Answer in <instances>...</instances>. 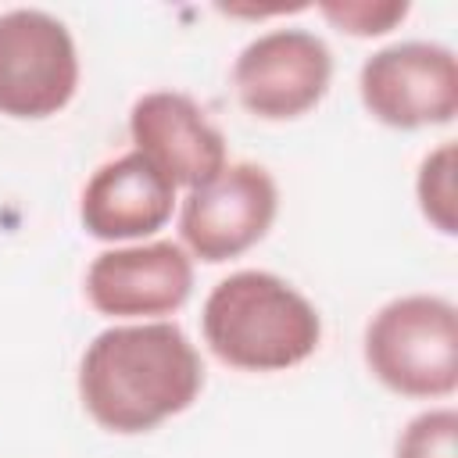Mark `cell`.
Wrapping results in <instances>:
<instances>
[{
	"label": "cell",
	"mask_w": 458,
	"mask_h": 458,
	"mask_svg": "<svg viewBox=\"0 0 458 458\" xmlns=\"http://www.w3.org/2000/svg\"><path fill=\"white\" fill-rule=\"evenodd\" d=\"M204 386L190 336L165 318L97 333L79 361V401L107 433H147L186 411Z\"/></svg>",
	"instance_id": "cell-1"
},
{
	"label": "cell",
	"mask_w": 458,
	"mask_h": 458,
	"mask_svg": "<svg viewBox=\"0 0 458 458\" xmlns=\"http://www.w3.org/2000/svg\"><path fill=\"white\" fill-rule=\"evenodd\" d=\"M211 354L243 372H283L322 344L315 304L276 272L243 268L218 279L200 311Z\"/></svg>",
	"instance_id": "cell-2"
},
{
	"label": "cell",
	"mask_w": 458,
	"mask_h": 458,
	"mask_svg": "<svg viewBox=\"0 0 458 458\" xmlns=\"http://www.w3.org/2000/svg\"><path fill=\"white\" fill-rule=\"evenodd\" d=\"M369 372L401 397L437 401L458 386V311L437 293L386 301L365 326Z\"/></svg>",
	"instance_id": "cell-3"
},
{
	"label": "cell",
	"mask_w": 458,
	"mask_h": 458,
	"mask_svg": "<svg viewBox=\"0 0 458 458\" xmlns=\"http://www.w3.org/2000/svg\"><path fill=\"white\" fill-rule=\"evenodd\" d=\"M79 89V50L61 18L39 7L0 14V114L50 118Z\"/></svg>",
	"instance_id": "cell-4"
},
{
	"label": "cell",
	"mask_w": 458,
	"mask_h": 458,
	"mask_svg": "<svg viewBox=\"0 0 458 458\" xmlns=\"http://www.w3.org/2000/svg\"><path fill=\"white\" fill-rule=\"evenodd\" d=\"M365 111L390 129H433L458 114V61L444 43L404 39L365 57L358 72Z\"/></svg>",
	"instance_id": "cell-5"
},
{
	"label": "cell",
	"mask_w": 458,
	"mask_h": 458,
	"mask_svg": "<svg viewBox=\"0 0 458 458\" xmlns=\"http://www.w3.org/2000/svg\"><path fill=\"white\" fill-rule=\"evenodd\" d=\"M279 186L254 161H229L215 179L186 190L179 208V236L190 258L208 265L240 258L272 229Z\"/></svg>",
	"instance_id": "cell-6"
},
{
	"label": "cell",
	"mask_w": 458,
	"mask_h": 458,
	"mask_svg": "<svg viewBox=\"0 0 458 458\" xmlns=\"http://www.w3.org/2000/svg\"><path fill=\"white\" fill-rule=\"evenodd\" d=\"M333 82V54L308 29H272L250 39L233 61L240 104L265 122L308 114Z\"/></svg>",
	"instance_id": "cell-7"
},
{
	"label": "cell",
	"mask_w": 458,
	"mask_h": 458,
	"mask_svg": "<svg viewBox=\"0 0 458 458\" xmlns=\"http://www.w3.org/2000/svg\"><path fill=\"white\" fill-rule=\"evenodd\" d=\"M190 290L193 258L172 240L100 250L86 268V297L107 318L154 322L179 311Z\"/></svg>",
	"instance_id": "cell-8"
},
{
	"label": "cell",
	"mask_w": 458,
	"mask_h": 458,
	"mask_svg": "<svg viewBox=\"0 0 458 458\" xmlns=\"http://www.w3.org/2000/svg\"><path fill=\"white\" fill-rule=\"evenodd\" d=\"M132 150L143 154L172 186H200L225 161V136L204 107L179 89H150L129 111Z\"/></svg>",
	"instance_id": "cell-9"
},
{
	"label": "cell",
	"mask_w": 458,
	"mask_h": 458,
	"mask_svg": "<svg viewBox=\"0 0 458 458\" xmlns=\"http://www.w3.org/2000/svg\"><path fill=\"white\" fill-rule=\"evenodd\" d=\"M175 211V186L136 150L104 161L82 186L79 218L97 240H143Z\"/></svg>",
	"instance_id": "cell-10"
},
{
	"label": "cell",
	"mask_w": 458,
	"mask_h": 458,
	"mask_svg": "<svg viewBox=\"0 0 458 458\" xmlns=\"http://www.w3.org/2000/svg\"><path fill=\"white\" fill-rule=\"evenodd\" d=\"M415 197H419V211L426 215V222L444 233L454 236L458 233V215H454V140H444L437 150H429L419 165V179H415Z\"/></svg>",
	"instance_id": "cell-11"
},
{
	"label": "cell",
	"mask_w": 458,
	"mask_h": 458,
	"mask_svg": "<svg viewBox=\"0 0 458 458\" xmlns=\"http://www.w3.org/2000/svg\"><path fill=\"white\" fill-rule=\"evenodd\" d=\"M394 458H458V411L429 408L415 415L401 429Z\"/></svg>",
	"instance_id": "cell-12"
},
{
	"label": "cell",
	"mask_w": 458,
	"mask_h": 458,
	"mask_svg": "<svg viewBox=\"0 0 458 458\" xmlns=\"http://www.w3.org/2000/svg\"><path fill=\"white\" fill-rule=\"evenodd\" d=\"M318 11L347 36H383L408 18V0H326Z\"/></svg>",
	"instance_id": "cell-13"
}]
</instances>
